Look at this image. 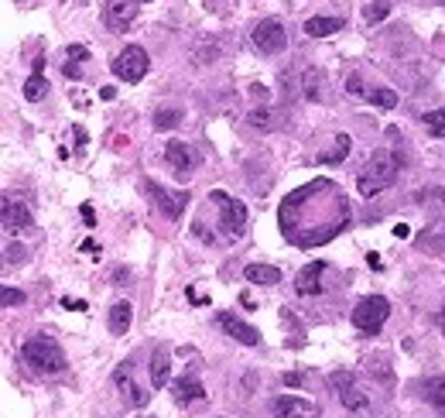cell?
I'll list each match as a JSON object with an SVG mask.
<instances>
[{
	"instance_id": "obj_1",
	"label": "cell",
	"mask_w": 445,
	"mask_h": 418,
	"mask_svg": "<svg viewBox=\"0 0 445 418\" xmlns=\"http://www.w3.org/2000/svg\"><path fill=\"white\" fill-rule=\"evenodd\" d=\"M349 223V206L332 182H312L281 202V233L298 247L332 240Z\"/></svg>"
},
{
	"instance_id": "obj_2",
	"label": "cell",
	"mask_w": 445,
	"mask_h": 418,
	"mask_svg": "<svg viewBox=\"0 0 445 418\" xmlns=\"http://www.w3.org/2000/svg\"><path fill=\"white\" fill-rule=\"evenodd\" d=\"M397 172H401V161H397L394 151H388V148L373 151L367 158V165H363V172H360V179H356L360 196H377V192L390 189L397 182Z\"/></svg>"
},
{
	"instance_id": "obj_3",
	"label": "cell",
	"mask_w": 445,
	"mask_h": 418,
	"mask_svg": "<svg viewBox=\"0 0 445 418\" xmlns=\"http://www.w3.org/2000/svg\"><path fill=\"white\" fill-rule=\"evenodd\" d=\"M21 360H24L31 370H38V374H58V370L65 367V353H62V346H58L55 339H48V336L28 339V343L21 346Z\"/></svg>"
},
{
	"instance_id": "obj_4",
	"label": "cell",
	"mask_w": 445,
	"mask_h": 418,
	"mask_svg": "<svg viewBox=\"0 0 445 418\" xmlns=\"http://www.w3.org/2000/svg\"><path fill=\"white\" fill-rule=\"evenodd\" d=\"M332 391H336V398L346 405V412H356V415H367L370 412V395L356 384V378L349 374V370H336L329 378Z\"/></svg>"
},
{
	"instance_id": "obj_5",
	"label": "cell",
	"mask_w": 445,
	"mask_h": 418,
	"mask_svg": "<svg viewBox=\"0 0 445 418\" xmlns=\"http://www.w3.org/2000/svg\"><path fill=\"white\" fill-rule=\"evenodd\" d=\"M390 316V302L384 295H370V299L356 302L353 309V326L363 329V333H380V326L388 322Z\"/></svg>"
},
{
	"instance_id": "obj_6",
	"label": "cell",
	"mask_w": 445,
	"mask_h": 418,
	"mask_svg": "<svg viewBox=\"0 0 445 418\" xmlns=\"http://www.w3.org/2000/svg\"><path fill=\"white\" fill-rule=\"evenodd\" d=\"M165 161H168L175 179L185 182V179H192L195 168H199V151H195L192 144H185V141H168L165 144Z\"/></svg>"
},
{
	"instance_id": "obj_7",
	"label": "cell",
	"mask_w": 445,
	"mask_h": 418,
	"mask_svg": "<svg viewBox=\"0 0 445 418\" xmlns=\"http://www.w3.org/2000/svg\"><path fill=\"white\" fill-rule=\"evenodd\" d=\"M148 52L141 48V45H127L120 55L114 59V76L123 82H141L148 76Z\"/></svg>"
},
{
	"instance_id": "obj_8",
	"label": "cell",
	"mask_w": 445,
	"mask_h": 418,
	"mask_svg": "<svg viewBox=\"0 0 445 418\" xmlns=\"http://www.w3.org/2000/svg\"><path fill=\"white\" fill-rule=\"evenodd\" d=\"M0 216H4V230L7 233H35V216H31L28 202L18 199V196H4Z\"/></svg>"
},
{
	"instance_id": "obj_9",
	"label": "cell",
	"mask_w": 445,
	"mask_h": 418,
	"mask_svg": "<svg viewBox=\"0 0 445 418\" xmlns=\"http://www.w3.org/2000/svg\"><path fill=\"white\" fill-rule=\"evenodd\" d=\"M251 38L264 55H278V52L288 48V31H285V24H281L278 18H264L257 28H253Z\"/></svg>"
},
{
	"instance_id": "obj_10",
	"label": "cell",
	"mask_w": 445,
	"mask_h": 418,
	"mask_svg": "<svg viewBox=\"0 0 445 418\" xmlns=\"http://www.w3.org/2000/svg\"><path fill=\"white\" fill-rule=\"evenodd\" d=\"M209 199L219 206L226 233H230V237H240V233L247 230V206H243V202H236L233 196H226V192H213Z\"/></svg>"
},
{
	"instance_id": "obj_11",
	"label": "cell",
	"mask_w": 445,
	"mask_h": 418,
	"mask_svg": "<svg viewBox=\"0 0 445 418\" xmlns=\"http://www.w3.org/2000/svg\"><path fill=\"white\" fill-rule=\"evenodd\" d=\"M144 192L151 196V202H155L168 219H178L185 213V206H189V196H185V192H168V189L158 185V182H144Z\"/></svg>"
},
{
	"instance_id": "obj_12",
	"label": "cell",
	"mask_w": 445,
	"mask_h": 418,
	"mask_svg": "<svg viewBox=\"0 0 445 418\" xmlns=\"http://www.w3.org/2000/svg\"><path fill=\"white\" fill-rule=\"evenodd\" d=\"M137 4L141 0H103V18L114 31H127L137 18Z\"/></svg>"
},
{
	"instance_id": "obj_13",
	"label": "cell",
	"mask_w": 445,
	"mask_h": 418,
	"mask_svg": "<svg viewBox=\"0 0 445 418\" xmlns=\"http://www.w3.org/2000/svg\"><path fill=\"white\" fill-rule=\"evenodd\" d=\"M216 322H219V329H223L226 336H233L236 343H243V346H257V343H260V333H257L253 326H247L243 319H236L233 312H219Z\"/></svg>"
},
{
	"instance_id": "obj_14",
	"label": "cell",
	"mask_w": 445,
	"mask_h": 418,
	"mask_svg": "<svg viewBox=\"0 0 445 418\" xmlns=\"http://www.w3.org/2000/svg\"><path fill=\"white\" fill-rule=\"evenodd\" d=\"M114 380H116V387H120V395H123V401H127V405L144 408V405L151 401V395H148L144 387H137L134 378H131V363H120V367L114 370Z\"/></svg>"
},
{
	"instance_id": "obj_15",
	"label": "cell",
	"mask_w": 445,
	"mask_h": 418,
	"mask_svg": "<svg viewBox=\"0 0 445 418\" xmlns=\"http://www.w3.org/2000/svg\"><path fill=\"white\" fill-rule=\"evenodd\" d=\"M274 418H315L319 415V408L305 398H291V395H281V398H274Z\"/></svg>"
},
{
	"instance_id": "obj_16",
	"label": "cell",
	"mask_w": 445,
	"mask_h": 418,
	"mask_svg": "<svg viewBox=\"0 0 445 418\" xmlns=\"http://www.w3.org/2000/svg\"><path fill=\"white\" fill-rule=\"evenodd\" d=\"M322 275H326V264H322V260L305 264V268L298 271V278H295V292H298V295H319V292H322Z\"/></svg>"
},
{
	"instance_id": "obj_17",
	"label": "cell",
	"mask_w": 445,
	"mask_h": 418,
	"mask_svg": "<svg viewBox=\"0 0 445 418\" xmlns=\"http://www.w3.org/2000/svg\"><path fill=\"white\" fill-rule=\"evenodd\" d=\"M168 374H172V346H168V343H158L155 357H151V384H155V391L168 384Z\"/></svg>"
},
{
	"instance_id": "obj_18",
	"label": "cell",
	"mask_w": 445,
	"mask_h": 418,
	"mask_svg": "<svg viewBox=\"0 0 445 418\" xmlns=\"http://www.w3.org/2000/svg\"><path fill=\"white\" fill-rule=\"evenodd\" d=\"M172 398L178 401V405H192V401H202L206 398V387H202V380L195 378H182L172 384Z\"/></svg>"
},
{
	"instance_id": "obj_19",
	"label": "cell",
	"mask_w": 445,
	"mask_h": 418,
	"mask_svg": "<svg viewBox=\"0 0 445 418\" xmlns=\"http://www.w3.org/2000/svg\"><path fill=\"white\" fill-rule=\"evenodd\" d=\"M131 322H134V305L131 302H114V309H110V333L123 336L131 329Z\"/></svg>"
},
{
	"instance_id": "obj_20",
	"label": "cell",
	"mask_w": 445,
	"mask_h": 418,
	"mask_svg": "<svg viewBox=\"0 0 445 418\" xmlns=\"http://www.w3.org/2000/svg\"><path fill=\"white\" fill-rule=\"evenodd\" d=\"M343 18H309L305 21V35L309 38H329L336 31H343Z\"/></svg>"
},
{
	"instance_id": "obj_21",
	"label": "cell",
	"mask_w": 445,
	"mask_h": 418,
	"mask_svg": "<svg viewBox=\"0 0 445 418\" xmlns=\"http://www.w3.org/2000/svg\"><path fill=\"white\" fill-rule=\"evenodd\" d=\"M243 278L253 281V285H278L281 281V271L274 264H247L243 268Z\"/></svg>"
},
{
	"instance_id": "obj_22",
	"label": "cell",
	"mask_w": 445,
	"mask_h": 418,
	"mask_svg": "<svg viewBox=\"0 0 445 418\" xmlns=\"http://www.w3.org/2000/svg\"><path fill=\"white\" fill-rule=\"evenodd\" d=\"M425 398L435 405L439 415H445V378H428L425 380Z\"/></svg>"
},
{
	"instance_id": "obj_23",
	"label": "cell",
	"mask_w": 445,
	"mask_h": 418,
	"mask_svg": "<svg viewBox=\"0 0 445 418\" xmlns=\"http://www.w3.org/2000/svg\"><path fill=\"white\" fill-rule=\"evenodd\" d=\"M349 148H353V141H349L346 134H339V138H336V148L319 155V165H339V161L349 155Z\"/></svg>"
},
{
	"instance_id": "obj_24",
	"label": "cell",
	"mask_w": 445,
	"mask_h": 418,
	"mask_svg": "<svg viewBox=\"0 0 445 418\" xmlns=\"http://www.w3.org/2000/svg\"><path fill=\"white\" fill-rule=\"evenodd\" d=\"M422 123H425V131L432 134V138H445V106L428 110L425 117H422Z\"/></svg>"
},
{
	"instance_id": "obj_25",
	"label": "cell",
	"mask_w": 445,
	"mask_h": 418,
	"mask_svg": "<svg viewBox=\"0 0 445 418\" xmlns=\"http://www.w3.org/2000/svg\"><path fill=\"white\" fill-rule=\"evenodd\" d=\"M45 93H48V79H45V76H38V72L24 82V100H28V103L45 100Z\"/></svg>"
},
{
	"instance_id": "obj_26",
	"label": "cell",
	"mask_w": 445,
	"mask_h": 418,
	"mask_svg": "<svg viewBox=\"0 0 445 418\" xmlns=\"http://www.w3.org/2000/svg\"><path fill=\"white\" fill-rule=\"evenodd\" d=\"M178 120H182V114L172 110V106H165V110H155L151 123H155V131H172V127H178Z\"/></svg>"
},
{
	"instance_id": "obj_27",
	"label": "cell",
	"mask_w": 445,
	"mask_h": 418,
	"mask_svg": "<svg viewBox=\"0 0 445 418\" xmlns=\"http://www.w3.org/2000/svg\"><path fill=\"white\" fill-rule=\"evenodd\" d=\"M247 123L257 127V131H271V127H274V114L268 110V106H257V110L247 114Z\"/></svg>"
},
{
	"instance_id": "obj_28",
	"label": "cell",
	"mask_w": 445,
	"mask_h": 418,
	"mask_svg": "<svg viewBox=\"0 0 445 418\" xmlns=\"http://www.w3.org/2000/svg\"><path fill=\"white\" fill-rule=\"evenodd\" d=\"M390 14V4L388 0H370L367 7H363V18L370 21V24H377V21H384Z\"/></svg>"
},
{
	"instance_id": "obj_29",
	"label": "cell",
	"mask_w": 445,
	"mask_h": 418,
	"mask_svg": "<svg viewBox=\"0 0 445 418\" xmlns=\"http://www.w3.org/2000/svg\"><path fill=\"white\" fill-rule=\"evenodd\" d=\"M367 97H370V103H377V106H384V110H390V106L397 103V93H394V89H384V86L370 89Z\"/></svg>"
},
{
	"instance_id": "obj_30",
	"label": "cell",
	"mask_w": 445,
	"mask_h": 418,
	"mask_svg": "<svg viewBox=\"0 0 445 418\" xmlns=\"http://www.w3.org/2000/svg\"><path fill=\"white\" fill-rule=\"evenodd\" d=\"M0 305H4V309H14V305H24V292H21V288H11V285H7V288L0 292Z\"/></svg>"
},
{
	"instance_id": "obj_31",
	"label": "cell",
	"mask_w": 445,
	"mask_h": 418,
	"mask_svg": "<svg viewBox=\"0 0 445 418\" xmlns=\"http://www.w3.org/2000/svg\"><path fill=\"white\" fill-rule=\"evenodd\" d=\"M319 86H322V76L315 69H305V97L309 100H319Z\"/></svg>"
},
{
	"instance_id": "obj_32",
	"label": "cell",
	"mask_w": 445,
	"mask_h": 418,
	"mask_svg": "<svg viewBox=\"0 0 445 418\" xmlns=\"http://www.w3.org/2000/svg\"><path fill=\"white\" fill-rule=\"evenodd\" d=\"M4 254H7V264H24V260H28V251H24V247H21V243H7V251H4Z\"/></svg>"
},
{
	"instance_id": "obj_33",
	"label": "cell",
	"mask_w": 445,
	"mask_h": 418,
	"mask_svg": "<svg viewBox=\"0 0 445 418\" xmlns=\"http://www.w3.org/2000/svg\"><path fill=\"white\" fill-rule=\"evenodd\" d=\"M346 89L353 93V97H367V89H363V82H360V76H356V72L346 79Z\"/></svg>"
},
{
	"instance_id": "obj_34",
	"label": "cell",
	"mask_w": 445,
	"mask_h": 418,
	"mask_svg": "<svg viewBox=\"0 0 445 418\" xmlns=\"http://www.w3.org/2000/svg\"><path fill=\"white\" fill-rule=\"evenodd\" d=\"M65 55H69V62H72V59H89V52H86L82 45H69V48H65Z\"/></svg>"
},
{
	"instance_id": "obj_35",
	"label": "cell",
	"mask_w": 445,
	"mask_h": 418,
	"mask_svg": "<svg viewBox=\"0 0 445 418\" xmlns=\"http://www.w3.org/2000/svg\"><path fill=\"white\" fill-rule=\"evenodd\" d=\"M425 199H432L435 206H445V189H425Z\"/></svg>"
},
{
	"instance_id": "obj_36",
	"label": "cell",
	"mask_w": 445,
	"mask_h": 418,
	"mask_svg": "<svg viewBox=\"0 0 445 418\" xmlns=\"http://www.w3.org/2000/svg\"><path fill=\"white\" fill-rule=\"evenodd\" d=\"M114 285H131V271H127V268H116V271H114Z\"/></svg>"
},
{
	"instance_id": "obj_37",
	"label": "cell",
	"mask_w": 445,
	"mask_h": 418,
	"mask_svg": "<svg viewBox=\"0 0 445 418\" xmlns=\"http://www.w3.org/2000/svg\"><path fill=\"white\" fill-rule=\"evenodd\" d=\"M62 72H65L69 79H82V69H79L76 62H65V69H62Z\"/></svg>"
},
{
	"instance_id": "obj_38",
	"label": "cell",
	"mask_w": 445,
	"mask_h": 418,
	"mask_svg": "<svg viewBox=\"0 0 445 418\" xmlns=\"http://www.w3.org/2000/svg\"><path fill=\"white\" fill-rule=\"evenodd\" d=\"M62 305H65V309H72V312H86V302H82V299H76V302H72V299H62Z\"/></svg>"
},
{
	"instance_id": "obj_39",
	"label": "cell",
	"mask_w": 445,
	"mask_h": 418,
	"mask_svg": "<svg viewBox=\"0 0 445 418\" xmlns=\"http://www.w3.org/2000/svg\"><path fill=\"white\" fill-rule=\"evenodd\" d=\"M79 213H82V219H86V226H97V213H93V206H82Z\"/></svg>"
},
{
	"instance_id": "obj_40",
	"label": "cell",
	"mask_w": 445,
	"mask_h": 418,
	"mask_svg": "<svg viewBox=\"0 0 445 418\" xmlns=\"http://www.w3.org/2000/svg\"><path fill=\"white\" fill-rule=\"evenodd\" d=\"M285 384H288V387H302V374H298V370H288V374H285Z\"/></svg>"
},
{
	"instance_id": "obj_41",
	"label": "cell",
	"mask_w": 445,
	"mask_h": 418,
	"mask_svg": "<svg viewBox=\"0 0 445 418\" xmlns=\"http://www.w3.org/2000/svg\"><path fill=\"white\" fill-rule=\"evenodd\" d=\"M394 237H397V240L411 237V230H407V223H397V226H394Z\"/></svg>"
},
{
	"instance_id": "obj_42",
	"label": "cell",
	"mask_w": 445,
	"mask_h": 418,
	"mask_svg": "<svg viewBox=\"0 0 445 418\" xmlns=\"http://www.w3.org/2000/svg\"><path fill=\"white\" fill-rule=\"evenodd\" d=\"M99 97H103V100H114L116 89H114V86H99Z\"/></svg>"
},
{
	"instance_id": "obj_43",
	"label": "cell",
	"mask_w": 445,
	"mask_h": 418,
	"mask_svg": "<svg viewBox=\"0 0 445 418\" xmlns=\"http://www.w3.org/2000/svg\"><path fill=\"white\" fill-rule=\"evenodd\" d=\"M439 233H442V243H445V219H442V226H439Z\"/></svg>"
}]
</instances>
